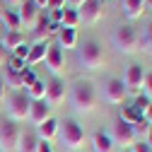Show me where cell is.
I'll list each match as a JSON object with an SVG mask.
<instances>
[{"mask_svg":"<svg viewBox=\"0 0 152 152\" xmlns=\"http://www.w3.org/2000/svg\"><path fill=\"white\" fill-rule=\"evenodd\" d=\"M58 140L63 145V150L68 152H80L87 142V135L77 121H65V123H58Z\"/></svg>","mask_w":152,"mask_h":152,"instance_id":"1","label":"cell"},{"mask_svg":"<svg viewBox=\"0 0 152 152\" xmlns=\"http://www.w3.org/2000/svg\"><path fill=\"white\" fill-rule=\"evenodd\" d=\"M70 102L72 109L77 113H92L97 106V92H94L92 82H75L72 92H70Z\"/></svg>","mask_w":152,"mask_h":152,"instance_id":"2","label":"cell"},{"mask_svg":"<svg viewBox=\"0 0 152 152\" xmlns=\"http://www.w3.org/2000/svg\"><path fill=\"white\" fill-rule=\"evenodd\" d=\"M113 46H116V51L123 53V56H133V53L140 51V34L130 24H121L113 31Z\"/></svg>","mask_w":152,"mask_h":152,"instance_id":"3","label":"cell"},{"mask_svg":"<svg viewBox=\"0 0 152 152\" xmlns=\"http://www.w3.org/2000/svg\"><path fill=\"white\" fill-rule=\"evenodd\" d=\"M77 63H80L85 70H99V68L106 63L104 48H102L97 41H85V44L77 48Z\"/></svg>","mask_w":152,"mask_h":152,"instance_id":"4","label":"cell"},{"mask_svg":"<svg viewBox=\"0 0 152 152\" xmlns=\"http://www.w3.org/2000/svg\"><path fill=\"white\" fill-rule=\"evenodd\" d=\"M5 104H7L10 121H15V123L17 121H27L31 102H29V97L24 92H10V94H5Z\"/></svg>","mask_w":152,"mask_h":152,"instance_id":"5","label":"cell"},{"mask_svg":"<svg viewBox=\"0 0 152 152\" xmlns=\"http://www.w3.org/2000/svg\"><path fill=\"white\" fill-rule=\"evenodd\" d=\"M20 128L15 121H0V150L3 152H15L20 150Z\"/></svg>","mask_w":152,"mask_h":152,"instance_id":"6","label":"cell"},{"mask_svg":"<svg viewBox=\"0 0 152 152\" xmlns=\"http://www.w3.org/2000/svg\"><path fill=\"white\" fill-rule=\"evenodd\" d=\"M111 140H113V145H121L123 150H128V147H133L135 145V133H133V128L128 126V123H123L121 118L113 123V128H111V135H109Z\"/></svg>","mask_w":152,"mask_h":152,"instance_id":"7","label":"cell"},{"mask_svg":"<svg viewBox=\"0 0 152 152\" xmlns=\"http://www.w3.org/2000/svg\"><path fill=\"white\" fill-rule=\"evenodd\" d=\"M17 17H20V24H22V29H36V24H39V20H41V10L36 7L31 0H24V3L17 7Z\"/></svg>","mask_w":152,"mask_h":152,"instance_id":"8","label":"cell"},{"mask_svg":"<svg viewBox=\"0 0 152 152\" xmlns=\"http://www.w3.org/2000/svg\"><path fill=\"white\" fill-rule=\"evenodd\" d=\"M121 82H123L126 92H130V94H140V92H142V82H145L142 65H135V63H133V65L126 70V75H123Z\"/></svg>","mask_w":152,"mask_h":152,"instance_id":"9","label":"cell"},{"mask_svg":"<svg viewBox=\"0 0 152 152\" xmlns=\"http://www.w3.org/2000/svg\"><path fill=\"white\" fill-rule=\"evenodd\" d=\"M126 97H128V92L118 77H109L104 82V102L106 104H123Z\"/></svg>","mask_w":152,"mask_h":152,"instance_id":"10","label":"cell"},{"mask_svg":"<svg viewBox=\"0 0 152 152\" xmlns=\"http://www.w3.org/2000/svg\"><path fill=\"white\" fill-rule=\"evenodd\" d=\"M44 63H46V68H48V72L53 77H61V72L65 70V58H63V51L58 48V44H48Z\"/></svg>","mask_w":152,"mask_h":152,"instance_id":"11","label":"cell"},{"mask_svg":"<svg viewBox=\"0 0 152 152\" xmlns=\"http://www.w3.org/2000/svg\"><path fill=\"white\" fill-rule=\"evenodd\" d=\"M44 102L51 109L65 104V82L61 77H53L51 82H46V97H44Z\"/></svg>","mask_w":152,"mask_h":152,"instance_id":"12","label":"cell"},{"mask_svg":"<svg viewBox=\"0 0 152 152\" xmlns=\"http://www.w3.org/2000/svg\"><path fill=\"white\" fill-rule=\"evenodd\" d=\"M80 15V24H94V22H99L102 17H104V7H102V0H87V3L77 10Z\"/></svg>","mask_w":152,"mask_h":152,"instance_id":"13","label":"cell"},{"mask_svg":"<svg viewBox=\"0 0 152 152\" xmlns=\"http://www.w3.org/2000/svg\"><path fill=\"white\" fill-rule=\"evenodd\" d=\"M29 123L31 126H36L39 128L41 123H46L48 118H51V106L46 104V102H31V106H29Z\"/></svg>","mask_w":152,"mask_h":152,"instance_id":"14","label":"cell"},{"mask_svg":"<svg viewBox=\"0 0 152 152\" xmlns=\"http://www.w3.org/2000/svg\"><path fill=\"white\" fill-rule=\"evenodd\" d=\"M58 31H61V24H53L48 20H39V24H36V29H34V39H36V44L39 41H48L51 36H58Z\"/></svg>","mask_w":152,"mask_h":152,"instance_id":"15","label":"cell"},{"mask_svg":"<svg viewBox=\"0 0 152 152\" xmlns=\"http://www.w3.org/2000/svg\"><path fill=\"white\" fill-rule=\"evenodd\" d=\"M121 10L126 15V20H138V17H142L145 12V0H123L121 3Z\"/></svg>","mask_w":152,"mask_h":152,"instance_id":"16","label":"cell"},{"mask_svg":"<svg viewBox=\"0 0 152 152\" xmlns=\"http://www.w3.org/2000/svg\"><path fill=\"white\" fill-rule=\"evenodd\" d=\"M36 138L44 140V142H51L53 138H58V121L51 116L46 123H41L39 128H36Z\"/></svg>","mask_w":152,"mask_h":152,"instance_id":"17","label":"cell"},{"mask_svg":"<svg viewBox=\"0 0 152 152\" xmlns=\"http://www.w3.org/2000/svg\"><path fill=\"white\" fill-rule=\"evenodd\" d=\"M46 51H48V41H39V44H34V46H29V56H27V65H29V68H34V65H39V63H44V58H46Z\"/></svg>","mask_w":152,"mask_h":152,"instance_id":"18","label":"cell"},{"mask_svg":"<svg viewBox=\"0 0 152 152\" xmlns=\"http://www.w3.org/2000/svg\"><path fill=\"white\" fill-rule=\"evenodd\" d=\"M75 46H77V29L61 27V31H58V48L63 51V48H75Z\"/></svg>","mask_w":152,"mask_h":152,"instance_id":"19","label":"cell"},{"mask_svg":"<svg viewBox=\"0 0 152 152\" xmlns=\"http://www.w3.org/2000/svg\"><path fill=\"white\" fill-rule=\"evenodd\" d=\"M92 147H94V152H113V140L104 130H97L92 138Z\"/></svg>","mask_w":152,"mask_h":152,"instance_id":"20","label":"cell"},{"mask_svg":"<svg viewBox=\"0 0 152 152\" xmlns=\"http://www.w3.org/2000/svg\"><path fill=\"white\" fill-rule=\"evenodd\" d=\"M0 20H3V24H5V31H22L17 10H0Z\"/></svg>","mask_w":152,"mask_h":152,"instance_id":"21","label":"cell"},{"mask_svg":"<svg viewBox=\"0 0 152 152\" xmlns=\"http://www.w3.org/2000/svg\"><path fill=\"white\" fill-rule=\"evenodd\" d=\"M0 41H3V46H5V51H7V53H12L17 46L27 44V41H24V34H22V31H5Z\"/></svg>","mask_w":152,"mask_h":152,"instance_id":"22","label":"cell"},{"mask_svg":"<svg viewBox=\"0 0 152 152\" xmlns=\"http://www.w3.org/2000/svg\"><path fill=\"white\" fill-rule=\"evenodd\" d=\"M24 94L29 97V102H44V97H46V82H41V80L31 82Z\"/></svg>","mask_w":152,"mask_h":152,"instance_id":"23","label":"cell"},{"mask_svg":"<svg viewBox=\"0 0 152 152\" xmlns=\"http://www.w3.org/2000/svg\"><path fill=\"white\" fill-rule=\"evenodd\" d=\"M61 27H65V29H77V27H80V15H77V10L65 7V10H63V17H61Z\"/></svg>","mask_w":152,"mask_h":152,"instance_id":"24","label":"cell"},{"mask_svg":"<svg viewBox=\"0 0 152 152\" xmlns=\"http://www.w3.org/2000/svg\"><path fill=\"white\" fill-rule=\"evenodd\" d=\"M36 145H39V138L34 133H24L20 135V150L22 152H36Z\"/></svg>","mask_w":152,"mask_h":152,"instance_id":"25","label":"cell"},{"mask_svg":"<svg viewBox=\"0 0 152 152\" xmlns=\"http://www.w3.org/2000/svg\"><path fill=\"white\" fill-rule=\"evenodd\" d=\"M3 82H5V87H10L12 92H22V87H24L22 75H15V72H7L5 77H3Z\"/></svg>","mask_w":152,"mask_h":152,"instance_id":"26","label":"cell"},{"mask_svg":"<svg viewBox=\"0 0 152 152\" xmlns=\"http://www.w3.org/2000/svg\"><path fill=\"white\" fill-rule=\"evenodd\" d=\"M121 121L123 123H128V126H133V123H138V121H142V116L133 109V106H123V111H121Z\"/></svg>","mask_w":152,"mask_h":152,"instance_id":"27","label":"cell"},{"mask_svg":"<svg viewBox=\"0 0 152 152\" xmlns=\"http://www.w3.org/2000/svg\"><path fill=\"white\" fill-rule=\"evenodd\" d=\"M140 48H145L147 53H152V22L142 29V34H140Z\"/></svg>","mask_w":152,"mask_h":152,"instance_id":"28","label":"cell"},{"mask_svg":"<svg viewBox=\"0 0 152 152\" xmlns=\"http://www.w3.org/2000/svg\"><path fill=\"white\" fill-rule=\"evenodd\" d=\"M27 70V63L20 61V58H7V72H15V75H22Z\"/></svg>","mask_w":152,"mask_h":152,"instance_id":"29","label":"cell"},{"mask_svg":"<svg viewBox=\"0 0 152 152\" xmlns=\"http://www.w3.org/2000/svg\"><path fill=\"white\" fill-rule=\"evenodd\" d=\"M150 104H152V102L145 97V94H138V97H135V102H133V109H135L140 116H142V113L147 111V106H150Z\"/></svg>","mask_w":152,"mask_h":152,"instance_id":"30","label":"cell"},{"mask_svg":"<svg viewBox=\"0 0 152 152\" xmlns=\"http://www.w3.org/2000/svg\"><path fill=\"white\" fill-rule=\"evenodd\" d=\"M130 128H133V133H135V138H138V135H147L152 126H150V123H145V121H138V123H133Z\"/></svg>","mask_w":152,"mask_h":152,"instance_id":"31","label":"cell"},{"mask_svg":"<svg viewBox=\"0 0 152 152\" xmlns=\"http://www.w3.org/2000/svg\"><path fill=\"white\" fill-rule=\"evenodd\" d=\"M27 56H29V46H27V44L17 46V48L12 51V58H20V61H24V63H27Z\"/></svg>","mask_w":152,"mask_h":152,"instance_id":"32","label":"cell"},{"mask_svg":"<svg viewBox=\"0 0 152 152\" xmlns=\"http://www.w3.org/2000/svg\"><path fill=\"white\" fill-rule=\"evenodd\" d=\"M130 152H152V145L147 142V140H135V145L133 147H128Z\"/></svg>","mask_w":152,"mask_h":152,"instance_id":"33","label":"cell"},{"mask_svg":"<svg viewBox=\"0 0 152 152\" xmlns=\"http://www.w3.org/2000/svg\"><path fill=\"white\" fill-rule=\"evenodd\" d=\"M142 94L152 102V72H147L145 75V82H142Z\"/></svg>","mask_w":152,"mask_h":152,"instance_id":"34","label":"cell"},{"mask_svg":"<svg viewBox=\"0 0 152 152\" xmlns=\"http://www.w3.org/2000/svg\"><path fill=\"white\" fill-rule=\"evenodd\" d=\"M46 7L48 10H65L68 7V0H46Z\"/></svg>","mask_w":152,"mask_h":152,"instance_id":"35","label":"cell"},{"mask_svg":"<svg viewBox=\"0 0 152 152\" xmlns=\"http://www.w3.org/2000/svg\"><path fill=\"white\" fill-rule=\"evenodd\" d=\"M22 82H24V87H29L31 82H36V75H34V70H31V68H27V70L22 72Z\"/></svg>","mask_w":152,"mask_h":152,"instance_id":"36","label":"cell"},{"mask_svg":"<svg viewBox=\"0 0 152 152\" xmlns=\"http://www.w3.org/2000/svg\"><path fill=\"white\" fill-rule=\"evenodd\" d=\"M61 17H63V10H51V15H48V22H53V24H61Z\"/></svg>","mask_w":152,"mask_h":152,"instance_id":"37","label":"cell"},{"mask_svg":"<svg viewBox=\"0 0 152 152\" xmlns=\"http://www.w3.org/2000/svg\"><path fill=\"white\" fill-rule=\"evenodd\" d=\"M36 152H53V147H51V142L39 140V145H36Z\"/></svg>","mask_w":152,"mask_h":152,"instance_id":"38","label":"cell"},{"mask_svg":"<svg viewBox=\"0 0 152 152\" xmlns=\"http://www.w3.org/2000/svg\"><path fill=\"white\" fill-rule=\"evenodd\" d=\"M5 63H7V51L3 46V41H0V65H5Z\"/></svg>","mask_w":152,"mask_h":152,"instance_id":"39","label":"cell"},{"mask_svg":"<svg viewBox=\"0 0 152 152\" xmlns=\"http://www.w3.org/2000/svg\"><path fill=\"white\" fill-rule=\"evenodd\" d=\"M142 121H145V123H150V126H152V104H150V106H147V111H145V113H142Z\"/></svg>","mask_w":152,"mask_h":152,"instance_id":"40","label":"cell"},{"mask_svg":"<svg viewBox=\"0 0 152 152\" xmlns=\"http://www.w3.org/2000/svg\"><path fill=\"white\" fill-rule=\"evenodd\" d=\"M5 94H7L5 92V82H3V77H0V106L5 104Z\"/></svg>","mask_w":152,"mask_h":152,"instance_id":"41","label":"cell"},{"mask_svg":"<svg viewBox=\"0 0 152 152\" xmlns=\"http://www.w3.org/2000/svg\"><path fill=\"white\" fill-rule=\"evenodd\" d=\"M68 3H70V7H72V10H80V7L87 3V0H68Z\"/></svg>","mask_w":152,"mask_h":152,"instance_id":"42","label":"cell"},{"mask_svg":"<svg viewBox=\"0 0 152 152\" xmlns=\"http://www.w3.org/2000/svg\"><path fill=\"white\" fill-rule=\"evenodd\" d=\"M24 3V0H7V5H10V10H17V7H20Z\"/></svg>","mask_w":152,"mask_h":152,"instance_id":"43","label":"cell"},{"mask_svg":"<svg viewBox=\"0 0 152 152\" xmlns=\"http://www.w3.org/2000/svg\"><path fill=\"white\" fill-rule=\"evenodd\" d=\"M31 3H34L36 7H39V10H41V7H46V0H31Z\"/></svg>","mask_w":152,"mask_h":152,"instance_id":"44","label":"cell"},{"mask_svg":"<svg viewBox=\"0 0 152 152\" xmlns=\"http://www.w3.org/2000/svg\"><path fill=\"white\" fill-rule=\"evenodd\" d=\"M145 10H152V0H145Z\"/></svg>","mask_w":152,"mask_h":152,"instance_id":"45","label":"cell"},{"mask_svg":"<svg viewBox=\"0 0 152 152\" xmlns=\"http://www.w3.org/2000/svg\"><path fill=\"white\" fill-rule=\"evenodd\" d=\"M147 135H150V140H147V142H150V145H152V128H150V133H147Z\"/></svg>","mask_w":152,"mask_h":152,"instance_id":"46","label":"cell"},{"mask_svg":"<svg viewBox=\"0 0 152 152\" xmlns=\"http://www.w3.org/2000/svg\"><path fill=\"white\" fill-rule=\"evenodd\" d=\"M121 152H130V150H121Z\"/></svg>","mask_w":152,"mask_h":152,"instance_id":"47","label":"cell"},{"mask_svg":"<svg viewBox=\"0 0 152 152\" xmlns=\"http://www.w3.org/2000/svg\"><path fill=\"white\" fill-rule=\"evenodd\" d=\"M0 152H3V150H0Z\"/></svg>","mask_w":152,"mask_h":152,"instance_id":"48","label":"cell"}]
</instances>
